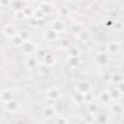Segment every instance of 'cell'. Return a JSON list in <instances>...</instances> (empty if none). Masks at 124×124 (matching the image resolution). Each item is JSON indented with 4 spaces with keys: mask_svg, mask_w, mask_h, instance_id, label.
Here are the masks:
<instances>
[{
    "mask_svg": "<svg viewBox=\"0 0 124 124\" xmlns=\"http://www.w3.org/2000/svg\"><path fill=\"white\" fill-rule=\"evenodd\" d=\"M91 88H92V85H91V83L89 81L81 80V81L78 82V84L75 87V90H76V92H78V93H80L82 95H85V94L90 92Z\"/></svg>",
    "mask_w": 124,
    "mask_h": 124,
    "instance_id": "1",
    "label": "cell"
},
{
    "mask_svg": "<svg viewBox=\"0 0 124 124\" xmlns=\"http://www.w3.org/2000/svg\"><path fill=\"white\" fill-rule=\"evenodd\" d=\"M4 107H5V108H6L8 111H10V112H15V111H16V110L18 109L19 104H18L17 101L14 100V99H11L10 101L4 103Z\"/></svg>",
    "mask_w": 124,
    "mask_h": 124,
    "instance_id": "2",
    "label": "cell"
},
{
    "mask_svg": "<svg viewBox=\"0 0 124 124\" xmlns=\"http://www.w3.org/2000/svg\"><path fill=\"white\" fill-rule=\"evenodd\" d=\"M119 49H120V45L118 43H116V42H111V43L108 44V46H107L108 53L112 54V55L116 54L119 51Z\"/></svg>",
    "mask_w": 124,
    "mask_h": 124,
    "instance_id": "3",
    "label": "cell"
},
{
    "mask_svg": "<svg viewBox=\"0 0 124 124\" xmlns=\"http://www.w3.org/2000/svg\"><path fill=\"white\" fill-rule=\"evenodd\" d=\"M91 34L88 30H80L77 33V39L80 42H87L90 40Z\"/></svg>",
    "mask_w": 124,
    "mask_h": 124,
    "instance_id": "4",
    "label": "cell"
},
{
    "mask_svg": "<svg viewBox=\"0 0 124 124\" xmlns=\"http://www.w3.org/2000/svg\"><path fill=\"white\" fill-rule=\"evenodd\" d=\"M58 37V32L54 31L53 29H48V30H46L44 31V38L47 41H54L56 40Z\"/></svg>",
    "mask_w": 124,
    "mask_h": 124,
    "instance_id": "5",
    "label": "cell"
},
{
    "mask_svg": "<svg viewBox=\"0 0 124 124\" xmlns=\"http://www.w3.org/2000/svg\"><path fill=\"white\" fill-rule=\"evenodd\" d=\"M67 65H68L69 68H71V69H77V68L80 65V59H79L78 57L68 56V59H67Z\"/></svg>",
    "mask_w": 124,
    "mask_h": 124,
    "instance_id": "6",
    "label": "cell"
},
{
    "mask_svg": "<svg viewBox=\"0 0 124 124\" xmlns=\"http://www.w3.org/2000/svg\"><path fill=\"white\" fill-rule=\"evenodd\" d=\"M51 29H53L56 32H62L65 29V23L61 19H55L51 23Z\"/></svg>",
    "mask_w": 124,
    "mask_h": 124,
    "instance_id": "7",
    "label": "cell"
},
{
    "mask_svg": "<svg viewBox=\"0 0 124 124\" xmlns=\"http://www.w3.org/2000/svg\"><path fill=\"white\" fill-rule=\"evenodd\" d=\"M2 31H3V34H4L6 37H11V38H12L14 35L16 34V29H15L14 25H12V24H6V25L3 27Z\"/></svg>",
    "mask_w": 124,
    "mask_h": 124,
    "instance_id": "8",
    "label": "cell"
},
{
    "mask_svg": "<svg viewBox=\"0 0 124 124\" xmlns=\"http://www.w3.org/2000/svg\"><path fill=\"white\" fill-rule=\"evenodd\" d=\"M96 61L102 65L107 64L108 62V55L106 52H99L96 54Z\"/></svg>",
    "mask_w": 124,
    "mask_h": 124,
    "instance_id": "9",
    "label": "cell"
},
{
    "mask_svg": "<svg viewBox=\"0 0 124 124\" xmlns=\"http://www.w3.org/2000/svg\"><path fill=\"white\" fill-rule=\"evenodd\" d=\"M16 34L20 37V39H21L24 43L30 41V38H31V32H30L29 30H27V29H23V30L19 31V32L16 33Z\"/></svg>",
    "mask_w": 124,
    "mask_h": 124,
    "instance_id": "10",
    "label": "cell"
},
{
    "mask_svg": "<svg viewBox=\"0 0 124 124\" xmlns=\"http://www.w3.org/2000/svg\"><path fill=\"white\" fill-rule=\"evenodd\" d=\"M25 66L28 68V69H34L38 66V60L33 57V56H30L28 58H26L25 60Z\"/></svg>",
    "mask_w": 124,
    "mask_h": 124,
    "instance_id": "11",
    "label": "cell"
},
{
    "mask_svg": "<svg viewBox=\"0 0 124 124\" xmlns=\"http://www.w3.org/2000/svg\"><path fill=\"white\" fill-rule=\"evenodd\" d=\"M72 101H73V103H75L77 105H80V104L84 103V95H82L78 92H75L72 96Z\"/></svg>",
    "mask_w": 124,
    "mask_h": 124,
    "instance_id": "12",
    "label": "cell"
},
{
    "mask_svg": "<svg viewBox=\"0 0 124 124\" xmlns=\"http://www.w3.org/2000/svg\"><path fill=\"white\" fill-rule=\"evenodd\" d=\"M11 99H13V94L11 91L9 90H3L0 92V100L3 103H6L8 101H10Z\"/></svg>",
    "mask_w": 124,
    "mask_h": 124,
    "instance_id": "13",
    "label": "cell"
},
{
    "mask_svg": "<svg viewBox=\"0 0 124 124\" xmlns=\"http://www.w3.org/2000/svg\"><path fill=\"white\" fill-rule=\"evenodd\" d=\"M21 46H22V50H23V52L26 53V54H31V53L34 51V46H33V44H31L30 42H26V43H24Z\"/></svg>",
    "mask_w": 124,
    "mask_h": 124,
    "instance_id": "14",
    "label": "cell"
},
{
    "mask_svg": "<svg viewBox=\"0 0 124 124\" xmlns=\"http://www.w3.org/2000/svg\"><path fill=\"white\" fill-rule=\"evenodd\" d=\"M59 96H60V92L56 88H51L47 91V98H49V99H52L55 101L59 98Z\"/></svg>",
    "mask_w": 124,
    "mask_h": 124,
    "instance_id": "15",
    "label": "cell"
},
{
    "mask_svg": "<svg viewBox=\"0 0 124 124\" xmlns=\"http://www.w3.org/2000/svg\"><path fill=\"white\" fill-rule=\"evenodd\" d=\"M42 113H43V115H44L45 117L49 118V117L54 116V114H55V110H54V108H52L51 106H48V107H46V108H45L43 109Z\"/></svg>",
    "mask_w": 124,
    "mask_h": 124,
    "instance_id": "16",
    "label": "cell"
},
{
    "mask_svg": "<svg viewBox=\"0 0 124 124\" xmlns=\"http://www.w3.org/2000/svg\"><path fill=\"white\" fill-rule=\"evenodd\" d=\"M81 53V50L79 47L78 46H72V47H69V56H72V57H79Z\"/></svg>",
    "mask_w": 124,
    "mask_h": 124,
    "instance_id": "17",
    "label": "cell"
},
{
    "mask_svg": "<svg viewBox=\"0 0 124 124\" xmlns=\"http://www.w3.org/2000/svg\"><path fill=\"white\" fill-rule=\"evenodd\" d=\"M43 60L45 62V64L47 65V66H51V65H53L55 63V58H54V56L52 54H47L46 53V56L43 58Z\"/></svg>",
    "mask_w": 124,
    "mask_h": 124,
    "instance_id": "18",
    "label": "cell"
},
{
    "mask_svg": "<svg viewBox=\"0 0 124 124\" xmlns=\"http://www.w3.org/2000/svg\"><path fill=\"white\" fill-rule=\"evenodd\" d=\"M39 9H40L45 15H46V14H49L50 11H51V7H50V5H49L48 3H46V2H44V3L40 4Z\"/></svg>",
    "mask_w": 124,
    "mask_h": 124,
    "instance_id": "19",
    "label": "cell"
},
{
    "mask_svg": "<svg viewBox=\"0 0 124 124\" xmlns=\"http://www.w3.org/2000/svg\"><path fill=\"white\" fill-rule=\"evenodd\" d=\"M12 42H13V44H14L16 46H21L24 44V42L20 39V37H19L17 34L14 35V36L12 37Z\"/></svg>",
    "mask_w": 124,
    "mask_h": 124,
    "instance_id": "20",
    "label": "cell"
},
{
    "mask_svg": "<svg viewBox=\"0 0 124 124\" xmlns=\"http://www.w3.org/2000/svg\"><path fill=\"white\" fill-rule=\"evenodd\" d=\"M110 95L108 92H103L100 95V102H102L103 104H108L110 101Z\"/></svg>",
    "mask_w": 124,
    "mask_h": 124,
    "instance_id": "21",
    "label": "cell"
},
{
    "mask_svg": "<svg viewBox=\"0 0 124 124\" xmlns=\"http://www.w3.org/2000/svg\"><path fill=\"white\" fill-rule=\"evenodd\" d=\"M13 8L16 10V11H19V10H23L24 8V5H23V2L20 1V0H16L15 2H13Z\"/></svg>",
    "mask_w": 124,
    "mask_h": 124,
    "instance_id": "22",
    "label": "cell"
},
{
    "mask_svg": "<svg viewBox=\"0 0 124 124\" xmlns=\"http://www.w3.org/2000/svg\"><path fill=\"white\" fill-rule=\"evenodd\" d=\"M32 16L36 18V19H42V18H44V16H45V14L39 9V8H37L34 12H33V14H32Z\"/></svg>",
    "mask_w": 124,
    "mask_h": 124,
    "instance_id": "23",
    "label": "cell"
},
{
    "mask_svg": "<svg viewBox=\"0 0 124 124\" xmlns=\"http://www.w3.org/2000/svg\"><path fill=\"white\" fill-rule=\"evenodd\" d=\"M16 16L18 19H23L26 16V15H25L23 10H19V11H16Z\"/></svg>",
    "mask_w": 124,
    "mask_h": 124,
    "instance_id": "24",
    "label": "cell"
},
{
    "mask_svg": "<svg viewBox=\"0 0 124 124\" xmlns=\"http://www.w3.org/2000/svg\"><path fill=\"white\" fill-rule=\"evenodd\" d=\"M61 46L64 47V48H69L70 47V41L68 39H64L61 41Z\"/></svg>",
    "mask_w": 124,
    "mask_h": 124,
    "instance_id": "25",
    "label": "cell"
},
{
    "mask_svg": "<svg viewBox=\"0 0 124 124\" xmlns=\"http://www.w3.org/2000/svg\"><path fill=\"white\" fill-rule=\"evenodd\" d=\"M46 51L44 49V48H40L39 50H38V56L40 57V58H44L45 56H46Z\"/></svg>",
    "mask_w": 124,
    "mask_h": 124,
    "instance_id": "26",
    "label": "cell"
},
{
    "mask_svg": "<svg viewBox=\"0 0 124 124\" xmlns=\"http://www.w3.org/2000/svg\"><path fill=\"white\" fill-rule=\"evenodd\" d=\"M112 110H113V113H114V114H116V113L120 112V111L122 110L121 106H116V105H114V106L112 107Z\"/></svg>",
    "mask_w": 124,
    "mask_h": 124,
    "instance_id": "27",
    "label": "cell"
},
{
    "mask_svg": "<svg viewBox=\"0 0 124 124\" xmlns=\"http://www.w3.org/2000/svg\"><path fill=\"white\" fill-rule=\"evenodd\" d=\"M9 4V0H0V5L2 7H6Z\"/></svg>",
    "mask_w": 124,
    "mask_h": 124,
    "instance_id": "28",
    "label": "cell"
},
{
    "mask_svg": "<svg viewBox=\"0 0 124 124\" xmlns=\"http://www.w3.org/2000/svg\"><path fill=\"white\" fill-rule=\"evenodd\" d=\"M60 13H61V15H63V16H67L68 10H67L66 8H61V9H60Z\"/></svg>",
    "mask_w": 124,
    "mask_h": 124,
    "instance_id": "29",
    "label": "cell"
},
{
    "mask_svg": "<svg viewBox=\"0 0 124 124\" xmlns=\"http://www.w3.org/2000/svg\"><path fill=\"white\" fill-rule=\"evenodd\" d=\"M69 1H71V2H77L78 0H69Z\"/></svg>",
    "mask_w": 124,
    "mask_h": 124,
    "instance_id": "30",
    "label": "cell"
},
{
    "mask_svg": "<svg viewBox=\"0 0 124 124\" xmlns=\"http://www.w3.org/2000/svg\"><path fill=\"white\" fill-rule=\"evenodd\" d=\"M0 78H1V75H0Z\"/></svg>",
    "mask_w": 124,
    "mask_h": 124,
    "instance_id": "31",
    "label": "cell"
}]
</instances>
